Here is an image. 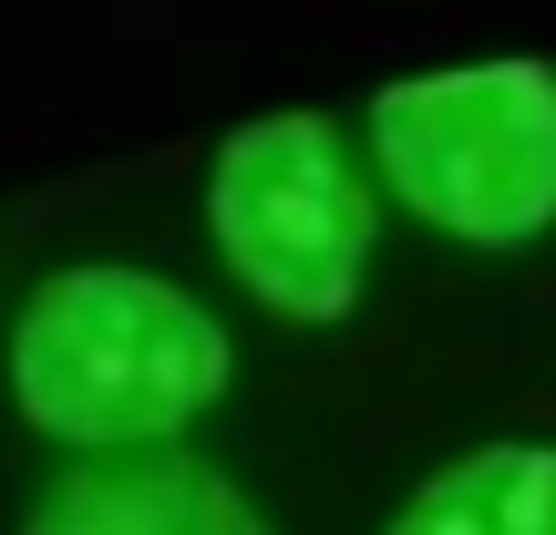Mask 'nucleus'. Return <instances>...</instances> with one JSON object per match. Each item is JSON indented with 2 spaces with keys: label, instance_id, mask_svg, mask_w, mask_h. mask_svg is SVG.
<instances>
[{
  "label": "nucleus",
  "instance_id": "obj_1",
  "mask_svg": "<svg viewBox=\"0 0 556 535\" xmlns=\"http://www.w3.org/2000/svg\"><path fill=\"white\" fill-rule=\"evenodd\" d=\"M11 381L31 422L73 443H144L176 433L197 402H217L227 330L144 268H62L31 289L11 330Z\"/></svg>",
  "mask_w": 556,
  "mask_h": 535
},
{
  "label": "nucleus",
  "instance_id": "obj_2",
  "mask_svg": "<svg viewBox=\"0 0 556 535\" xmlns=\"http://www.w3.org/2000/svg\"><path fill=\"white\" fill-rule=\"evenodd\" d=\"M392 186L454 238L505 247L556 217V73L546 62H464L392 82L371 103Z\"/></svg>",
  "mask_w": 556,
  "mask_h": 535
},
{
  "label": "nucleus",
  "instance_id": "obj_3",
  "mask_svg": "<svg viewBox=\"0 0 556 535\" xmlns=\"http://www.w3.org/2000/svg\"><path fill=\"white\" fill-rule=\"evenodd\" d=\"M217 238L289 319H340L371 268V196L319 114H258L217 144Z\"/></svg>",
  "mask_w": 556,
  "mask_h": 535
},
{
  "label": "nucleus",
  "instance_id": "obj_4",
  "mask_svg": "<svg viewBox=\"0 0 556 535\" xmlns=\"http://www.w3.org/2000/svg\"><path fill=\"white\" fill-rule=\"evenodd\" d=\"M31 535H268L217 463H93L31 505Z\"/></svg>",
  "mask_w": 556,
  "mask_h": 535
},
{
  "label": "nucleus",
  "instance_id": "obj_5",
  "mask_svg": "<svg viewBox=\"0 0 556 535\" xmlns=\"http://www.w3.org/2000/svg\"><path fill=\"white\" fill-rule=\"evenodd\" d=\"M392 535H556V443H484L443 463Z\"/></svg>",
  "mask_w": 556,
  "mask_h": 535
}]
</instances>
